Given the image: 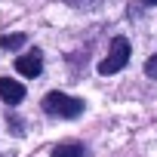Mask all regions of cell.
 I'll return each mask as SVG.
<instances>
[{
    "label": "cell",
    "mask_w": 157,
    "mask_h": 157,
    "mask_svg": "<svg viewBox=\"0 0 157 157\" xmlns=\"http://www.w3.org/2000/svg\"><path fill=\"white\" fill-rule=\"evenodd\" d=\"M43 111L52 114V117H65V120H74L83 114V99H74V96H65V93H46L43 96Z\"/></svg>",
    "instance_id": "1"
},
{
    "label": "cell",
    "mask_w": 157,
    "mask_h": 157,
    "mask_svg": "<svg viewBox=\"0 0 157 157\" xmlns=\"http://www.w3.org/2000/svg\"><path fill=\"white\" fill-rule=\"evenodd\" d=\"M129 40L126 37H114L111 40V49H108V59L99 62V74H117L120 68L129 65Z\"/></svg>",
    "instance_id": "2"
},
{
    "label": "cell",
    "mask_w": 157,
    "mask_h": 157,
    "mask_svg": "<svg viewBox=\"0 0 157 157\" xmlns=\"http://www.w3.org/2000/svg\"><path fill=\"white\" fill-rule=\"evenodd\" d=\"M16 71H19L22 77H37V74L43 71V56H40V49H31V52L19 56V59H16Z\"/></svg>",
    "instance_id": "3"
},
{
    "label": "cell",
    "mask_w": 157,
    "mask_h": 157,
    "mask_svg": "<svg viewBox=\"0 0 157 157\" xmlns=\"http://www.w3.org/2000/svg\"><path fill=\"white\" fill-rule=\"evenodd\" d=\"M0 99H3L6 105H19L25 99V86L19 80H10V77H3L0 80Z\"/></svg>",
    "instance_id": "4"
},
{
    "label": "cell",
    "mask_w": 157,
    "mask_h": 157,
    "mask_svg": "<svg viewBox=\"0 0 157 157\" xmlns=\"http://www.w3.org/2000/svg\"><path fill=\"white\" fill-rule=\"evenodd\" d=\"M52 157H86V148L80 142H62L52 148Z\"/></svg>",
    "instance_id": "5"
},
{
    "label": "cell",
    "mask_w": 157,
    "mask_h": 157,
    "mask_svg": "<svg viewBox=\"0 0 157 157\" xmlns=\"http://www.w3.org/2000/svg\"><path fill=\"white\" fill-rule=\"evenodd\" d=\"M25 34H3V37H0V46H3V49H19V46H25Z\"/></svg>",
    "instance_id": "6"
},
{
    "label": "cell",
    "mask_w": 157,
    "mask_h": 157,
    "mask_svg": "<svg viewBox=\"0 0 157 157\" xmlns=\"http://www.w3.org/2000/svg\"><path fill=\"white\" fill-rule=\"evenodd\" d=\"M145 74L151 77V80H157V56H151V59L145 62Z\"/></svg>",
    "instance_id": "7"
},
{
    "label": "cell",
    "mask_w": 157,
    "mask_h": 157,
    "mask_svg": "<svg viewBox=\"0 0 157 157\" xmlns=\"http://www.w3.org/2000/svg\"><path fill=\"white\" fill-rule=\"evenodd\" d=\"M6 120H10V126H13V132H16V136H22V132H25V123H22V120H19L16 114H10Z\"/></svg>",
    "instance_id": "8"
},
{
    "label": "cell",
    "mask_w": 157,
    "mask_h": 157,
    "mask_svg": "<svg viewBox=\"0 0 157 157\" xmlns=\"http://www.w3.org/2000/svg\"><path fill=\"white\" fill-rule=\"evenodd\" d=\"M65 3H68V6H77V10H90L96 0H65Z\"/></svg>",
    "instance_id": "9"
},
{
    "label": "cell",
    "mask_w": 157,
    "mask_h": 157,
    "mask_svg": "<svg viewBox=\"0 0 157 157\" xmlns=\"http://www.w3.org/2000/svg\"><path fill=\"white\" fill-rule=\"evenodd\" d=\"M142 3H145V6H154V3H157V0H142Z\"/></svg>",
    "instance_id": "10"
}]
</instances>
